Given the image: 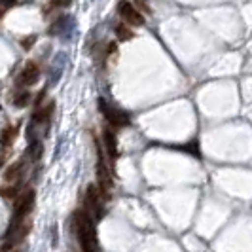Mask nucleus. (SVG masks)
<instances>
[{
	"mask_svg": "<svg viewBox=\"0 0 252 252\" xmlns=\"http://www.w3.org/2000/svg\"><path fill=\"white\" fill-rule=\"evenodd\" d=\"M74 226L76 235H78V243L82 252H99V241H97V229H95V222L93 216L88 211H78L74 215Z\"/></svg>",
	"mask_w": 252,
	"mask_h": 252,
	"instance_id": "nucleus-1",
	"label": "nucleus"
},
{
	"mask_svg": "<svg viewBox=\"0 0 252 252\" xmlns=\"http://www.w3.org/2000/svg\"><path fill=\"white\" fill-rule=\"evenodd\" d=\"M34 199H36L34 189H25V191L19 195V199L15 201V207H13L12 224H10L8 229H13V227H17L23 224L25 216L29 215V213L32 211V207H34Z\"/></svg>",
	"mask_w": 252,
	"mask_h": 252,
	"instance_id": "nucleus-2",
	"label": "nucleus"
},
{
	"mask_svg": "<svg viewBox=\"0 0 252 252\" xmlns=\"http://www.w3.org/2000/svg\"><path fill=\"white\" fill-rule=\"evenodd\" d=\"M84 209L88 211L89 215L97 216V218H101V216L104 215V209H102V195L95 184H89L88 189H86Z\"/></svg>",
	"mask_w": 252,
	"mask_h": 252,
	"instance_id": "nucleus-3",
	"label": "nucleus"
},
{
	"mask_svg": "<svg viewBox=\"0 0 252 252\" xmlns=\"http://www.w3.org/2000/svg\"><path fill=\"white\" fill-rule=\"evenodd\" d=\"M118 13L124 19V23H127L129 27H142V23H144V17L140 15V12L131 2H127V0H120Z\"/></svg>",
	"mask_w": 252,
	"mask_h": 252,
	"instance_id": "nucleus-4",
	"label": "nucleus"
},
{
	"mask_svg": "<svg viewBox=\"0 0 252 252\" xmlns=\"http://www.w3.org/2000/svg\"><path fill=\"white\" fill-rule=\"evenodd\" d=\"M99 110H102L104 118L108 120L110 126H114V127L129 126V118H127V114L122 112V110H118V108H114V106H110L104 99H99Z\"/></svg>",
	"mask_w": 252,
	"mask_h": 252,
	"instance_id": "nucleus-5",
	"label": "nucleus"
},
{
	"mask_svg": "<svg viewBox=\"0 0 252 252\" xmlns=\"http://www.w3.org/2000/svg\"><path fill=\"white\" fill-rule=\"evenodd\" d=\"M97 188L101 191V195L104 199L110 197V189H112V177L106 169V165L102 161L101 154H99V161H97Z\"/></svg>",
	"mask_w": 252,
	"mask_h": 252,
	"instance_id": "nucleus-6",
	"label": "nucleus"
},
{
	"mask_svg": "<svg viewBox=\"0 0 252 252\" xmlns=\"http://www.w3.org/2000/svg\"><path fill=\"white\" fill-rule=\"evenodd\" d=\"M40 78V68H38L36 63L29 61V63L23 66V70L19 72V76L15 78V86L19 88H29V86H34Z\"/></svg>",
	"mask_w": 252,
	"mask_h": 252,
	"instance_id": "nucleus-7",
	"label": "nucleus"
},
{
	"mask_svg": "<svg viewBox=\"0 0 252 252\" xmlns=\"http://www.w3.org/2000/svg\"><path fill=\"white\" fill-rule=\"evenodd\" d=\"M102 139H104V146H106V152H108V158L112 161H116V158H118V139H116V133L110 127H106L102 131Z\"/></svg>",
	"mask_w": 252,
	"mask_h": 252,
	"instance_id": "nucleus-8",
	"label": "nucleus"
},
{
	"mask_svg": "<svg viewBox=\"0 0 252 252\" xmlns=\"http://www.w3.org/2000/svg\"><path fill=\"white\" fill-rule=\"evenodd\" d=\"M23 165H25L23 159H19V161H15V163L10 165V167L6 169V173H4V180H6V182H13L15 178H19L21 171H23Z\"/></svg>",
	"mask_w": 252,
	"mask_h": 252,
	"instance_id": "nucleus-9",
	"label": "nucleus"
},
{
	"mask_svg": "<svg viewBox=\"0 0 252 252\" xmlns=\"http://www.w3.org/2000/svg\"><path fill=\"white\" fill-rule=\"evenodd\" d=\"M53 110H55V102H50L48 106H44V108L36 110V112H34V122H36V124L48 122V120L51 118V114H53Z\"/></svg>",
	"mask_w": 252,
	"mask_h": 252,
	"instance_id": "nucleus-10",
	"label": "nucleus"
},
{
	"mask_svg": "<svg viewBox=\"0 0 252 252\" xmlns=\"http://www.w3.org/2000/svg\"><path fill=\"white\" fill-rule=\"evenodd\" d=\"M114 31H116L118 40H122V42H129L131 38L135 36V34H133V31H131V27L127 25V23H118Z\"/></svg>",
	"mask_w": 252,
	"mask_h": 252,
	"instance_id": "nucleus-11",
	"label": "nucleus"
},
{
	"mask_svg": "<svg viewBox=\"0 0 252 252\" xmlns=\"http://www.w3.org/2000/svg\"><path fill=\"white\" fill-rule=\"evenodd\" d=\"M29 102H31V93L29 91H21L13 97V106H17V108H25Z\"/></svg>",
	"mask_w": 252,
	"mask_h": 252,
	"instance_id": "nucleus-12",
	"label": "nucleus"
},
{
	"mask_svg": "<svg viewBox=\"0 0 252 252\" xmlns=\"http://www.w3.org/2000/svg\"><path fill=\"white\" fill-rule=\"evenodd\" d=\"M13 137H15V129L13 127H4L2 133H0V144L2 146H8L13 140Z\"/></svg>",
	"mask_w": 252,
	"mask_h": 252,
	"instance_id": "nucleus-13",
	"label": "nucleus"
},
{
	"mask_svg": "<svg viewBox=\"0 0 252 252\" xmlns=\"http://www.w3.org/2000/svg\"><path fill=\"white\" fill-rule=\"evenodd\" d=\"M31 158H32V161H38L40 159V156H42V144L40 142H32L31 144Z\"/></svg>",
	"mask_w": 252,
	"mask_h": 252,
	"instance_id": "nucleus-14",
	"label": "nucleus"
},
{
	"mask_svg": "<svg viewBox=\"0 0 252 252\" xmlns=\"http://www.w3.org/2000/svg\"><path fill=\"white\" fill-rule=\"evenodd\" d=\"M0 195H2V197H6V199H8V197H15V195H17V186L2 188V189H0Z\"/></svg>",
	"mask_w": 252,
	"mask_h": 252,
	"instance_id": "nucleus-15",
	"label": "nucleus"
},
{
	"mask_svg": "<svg viewBox=\"0 0 252 252\" xmlns=\"http://www.w3.org/2000/svg\"><path fill=\"white\" fill-rule=\"evenodd\" d=\"M34 40H36V36H27V38H23V40H21V46H23L25 50H29V48H31V46L34 44Z\"/></svg>",
	"mask_w": 252,
	"mask_h": 252,
	"instance_id": "nucleus-16",
	"label": "nucleus"
},
{
	"mask_svg": "<svg viewBox=\"0 0 252 252\" xmlns=\"http://www.w3.org/2000/svg\"><path fill=\"white\" fill-rule=\"evenodd\" d=\"M51 4H53V6H68L70 0H51Z\"/></svg>",
	"mask_w": 252,
	"mask_h": 252,
	"instance_id": "nucleus-17",
	"label": "nucleus"
},
{
	"mask_svg": "<svg viewBox=\"0 0 252 252\" xmlns=\"http://www.w3.org/2000/svg\"><path fill=\"white\" fill-rule=\"evenodd\" d=\"M108 55H112V57H114V55H118V46H116L114 42L108 46Z\"/></svg>",
	"mask_w": 252,
	"mask_h": 252,
	"instance_id": "nucleus-18",
	"label": "nucleus"
},
{
	"mask_svg": "<svg viewBox=\"0 0 252 252\" xmlns=\"http://www.w3.org/2000/svg\"><path fill=\"white\" fill-rule=\"evenodd\" d=\"M17 0H0V4L4 6V8H10V6H13Z\"/></svg>",
	"mask_w": 252,
	"mask_h": 252,
	"instance_id": "nucleus-19",
	"label": "nucleus"
},
{
	"mask_svg": "<svg viewBox=\"0 0 252 252\" xmlns=\"http://www.w3.org/2000/svg\"><path fill=\"white\" fill-rule=\"evenodd\" d=\"M4 159H6V152H0V165H4Z\"/></svg>",
	"mask_w": 252,
	"mask_h": 252,
	"instance_id": "nucleus-20",
	"label": "nucleus"
},
{
	"mask_svg": "<svg viewBox=\"0 0 252 252\" xmlns=\"http://www.w3.org/2000/svg\"><path fill=\"white\" fill-rule=\"evenodd\" d=\"M0 17H2V12H0Z\"/></svg>",
	"mask_w": 252,
	"mask_h": 252,
	"instance_id": "nucleus-21",
	"label": "nucleus"
}]
</instances>
